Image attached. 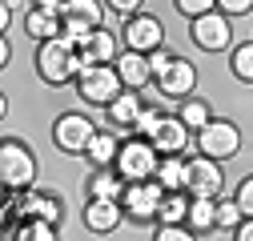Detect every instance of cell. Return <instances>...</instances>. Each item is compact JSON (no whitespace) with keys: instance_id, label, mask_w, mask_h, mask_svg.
Returning <instances> with one entry per match:
<instances>
[{"instance_id":"cell-1","label":"cell","mask_w":253,"mask_h":241,"mask_svg":"<svg viewBox=\"0 0 253 241\" xmlns=\"http://www.w3.org/2000/svg\"><path fill=\"white\" fill-rule=\"evenodd\" d=\"M37 73L44 84H65V80H77L81 77V52L77 44L60 33L56 40H44L37 48Z\"/></svg>"},{"instance_id":"cell-2","label":"cell","mask_w":253,"mask_h":241,"mask_svg":"<svg viewBox=\"0 0 253 241\" xmlns=\"http://www.w3.org/2000/svg\"><path fill=\"white\" fill-rule=\"evenodd\" d=\"M0 185L4 193H24L37 185V157L24 141H4L0 145Z\"/></svg>"},{"instance_id":"cell-3","label":"cell","mask_w":253,"mask_h":241,"mask_svg":"<svg viewBox=\"0 0 253 241\" xmlns=\"http://www.w3.org/2000/svg\"><path fill=\"white\" fill-rule=\"evenodd\" d=\"M121 93H125V84H121L117 65H84L81 77H77V97H81L84 105H101V109H109Z\"/></svg>"},{"instance_id":"cell-4","label":"cell","mask_w":253,"mask_h":241,"mask_svg":"<svg viewBox=\"0 0 253 241\" xmlns=\"http://www.w3.org/2000/svg\"><path fill=\"white\" fill-rule=\"evenodd\" d=\"M157 165H161V153L153 149V141L145 137H133V141H125L121 145V153H117V173L125 181H153L157 177Z\"/></svg>"},{"instance_id":"cell-5","label":"cell","mask_w":253,"mask_h":241,"mask_svg":"<svg viewBox=\"0 0 253 241\" xmlns=\"http://www.w3.org/2000/svg\"><path fill=\"white\" fill-rule=\"evenodd\" d=\"M197 153L213 157V161H229L241 153V129L225 117H213L209 125L197 133Z\"/></svg>"},{"instance_id":"cell-6","label":"cell","mask_w":253,"mask_h":241,"mask_svg":"<svg viewBox=\"0 0 253 241\" xmlns=\"http://www.w3.org/2000/svg\"><path fill=\"white\" fill-rule=\"evenodd\" d=\"M161 201H165V189L157 185V181H129V185H125V193H121L125 217H133V221H141V225L157 221Z\"/></svg>"},{"instance_id":"cell-7","label":"cell","mask_w":253,"mask_h":241,"mask_svg":"<svg viewBox=\"0 0 253 241\" xmlns=\"http://www.w3.org/2000/svg\"><path fill=\"white\" fill-rule=\"evenodd\" d=\"M221 185H225V173H221V161L197 153V157H189L185 165V193L189 197H209L217 201L221 197Z\"/></svg>"},{"instance_id":"cell-8","label":"cell","mask_w":253,"mask_h":241,"mask_svg":"<svg viewBox=\"0 0 253 241\" xmlns=\"http://www.w3.org/2000/svg\"><path fill=\"white\" fill-rule=\"evenodd\" d=\"M60 20H65V37L77 44L81 37L97 33L105 24V0H69V4L60 8Z\"/></svg>"},{"instance_id":"cell-9","label":"cell","mask_w":253,"mask_h":241,"mask_svg":"<svg viewBox=\"0 0 253 241\" xmlns=\"http://www.w3.org/2000/svg\"><path fill=\"white\" fill-rule=\"evenodd\" d=\"M189 33H193V44L205 48V52H225L233 44V24H229V16L221 12V8L197 16L193 24H189Z\"/></svg>"},{"instance_id":"cell-10","label":"cell","mask_w":253,"mask_h":241,"mask_svg":"<svg viewBox=\"0 0 253 241\" xmlns=\"http://www.w3.org/2000/svg\"><path fill=\"white\" fill-rule=\"evenodd\" d=\"M145 141H153V149L161 157H173V153H185V149H189L193 129H189L177 113H161V117H157V125H153V133Z\"/></svg>"},{"instance_id":"cell-11","label":"cell","mask_w":253,"mask_h":241,"mask_svg":"<svg viewBox=\"0 0 253 241\" xmlns=\"http://www.w3.org/2000/svg\"><path fill=\"white\" fill-rule=\"evenodd\" d=\"M92 137H97V125H92L84 113H65V117H56V125H52V141H56V149H65V153H84Z\"/></svg>"},{"instance_id":"cell-12","label":"cell","mask_w":253,"mask_h":241,"mask_svg":"<svg viewBox=\"0 0 253 241\" xmlns=\"http://www.w3.org/2000/svg\"><path fill=\"white\" fill-rule=\"evenodd\" d=\"M125 48H133V52H157V48H165V28L161 20H157L153 12H137L125 20Z\"/></svg>"},{"instance_id":"cell-13","label":"cell","mask_w":253,"mask_h":241,"mask_svg":"<svg viewBox=\"0 0 253 241\" xmlns=\"http://www.w3.org/2000/svg\"><path fill=\"white\" fill-rule=\"evenodd\" d=\"M16 213L20 217H37V221H56L60 225V217H65V197L60 193H52V189H24V193H16Z\"/></svg>"},{"instance_id":"cell-14","label":"cell","mask_w":253,"mask_h":241,"mask_svg":"<svg viewBox=\"0 0 253 241\" xmlns=\"http://www.w3.org/2000/svg\"><path fill=\"white\" fill-rule=\"evenodd\" d=\"M153 80H157V88H161L165 97H173V101H185V97H193V88H197V69L189 65L185 56H177L173 65H169L165 73H157Z\"/></svg>"},{"instance_id":"cell-15","label":"cell","mask_w":253,"mask_h":241,"mask_svg":"<svg viewBox=\"0 0 253 241\" xmlns=\"http://www.w3.org/2000/svg\"><path fill=\"white\" fill-rule=\"evenodd\" d=\"M77 52H81V69L84 65H113V60L121 56L117 52V37L109 33V28H97V33H88L77 40Z\"/></svg>"},{"instance_id":"cell-16","label":"cell","mask_w":253,"mask_h":241,"mask_svg":"<svg viewBox=\"0 0 253 241\" xmlns=\"http://www.w3.org/2000/svg\"><path fill=\"white\" fill-rule=\"evenodd\" d=\"M125 217V205L121 201H105V197H88L84 201V213L81 221L88 225V233H113Z\"/></svg>"},{"instance_id":"cell-17","label":"cell","mask_w":253,"mask_h":241,"mask_svg":"<svg viewBox=\"0 0 253 241\" xmlns=\"http://www.w3.org/2000/svg\"><path fill=\"white\" fill-rule=\"evenodd\" d=\"M113 65H117V73H121V84H125V88H133V93L153 80V65H149V56H145V52L125 48V52L113 60Z\"/></svg>"},{"instance_id":"cell-18","label":"cell","mask_w":253,"mask_h":241,"mask_svg":"<svg viewBox=\"0 0 253 241\" xmlns=\"http://www.w3.org/2000/svg\"><path fill=\"white\" fill-rule=\"evenodd\" d=\"M24 33L37 37L41 44L44 40H56L60 33H65V20H60V12H48V8H33L24 16Z\"/></svg>"},{"instance_id":"cell-19","label":"cell","mask_w":253,"mask_h":241,"mask_svg":"<svg viewBox=\"0 0 253 241\" xmlns=\"http://www.w3.org/2000/svg\"><path fill=\"white\" fill-rule=\"evenodd\" d=\"M141 113H145V101H141V93H133V88H125V93L109 105V120L121 125V129H137Z\"/></svg>"},{"instance_id":"cell-20","label":"cell","mask_w":253,"mask_h":241,"mask_svg":"<svg viewBox=\"0 0 253 241\" xmlns=\"http://www.w3.org/2000/svg\"><path fill=\"white\" fill-rule=\"evenodd\" d=\"M84 185H88V197H105V201H121V193H125V185H129V181H125L113 165L109 169H97V173H92L88 181H84Z\"/></svg>"},{"instance_id":"cell-21","label":"cell","mask_w":253,"mask_h":241,"mask_svg":"<svg viewBox=\"0 0 253 241\" xmlns=\"http://www.w3.org/2000/svg\"><path fill=\"white\" fill-rule=\"evenodd\" d=\"M117 153H121V141H117V133H105V129H97V137H92L88 149H84V157L97 165V169L117 165Z\"/></svg>"},{"instance_id":"cell-22","label":"cell","mask_w":253,"mask_h":241,"mask_svg":"<svg viewBox=\"0 0 253 241\" xmlns=\"http://www.w3.org/2000/svg\"><path fill=\"white\" fill-rule=\"evenodd\" d=\"M185 225L193 229V233L217 229V201H209V197H189V217H185Z\"/></svg>"},{"instance_id":"cell-23","label":"cell","mask_w":253,"mask_h":241,"mask_svg":"<svg viewBox=\"0 0 253 241\" xmlns=\"http://www.w3.org/2000/svg\"><path fill=\"white\" fill-rule=\"evenodd\" d=\"M185 157L181 153H173V157H161V165H157V185H161L165 193H177V189H185Z\"/></svg>"},{"instance_id":"cell-24","label":"cell","mask_w":253,"mask_h":241,"mask_svg":"<svg viewBox=\"0 0 253 241\" xmlns=\"http://www.w3.org/2000/svg\"><path fill=\"white\" fill-rule=\"evenodd\" d=\"M12 241H60V225H56V221L24 217V221L12 229Z\"/></svg>"},{"instance_id":"cell-25","label":"cell","mask_w":253,"mask_h":241,"mask_svg":"<svg viewBox=\"0 0 253 241\" xmlns=\"http://www.w3.org/2000/svg\"><path fill=\"white\" fill-rule=\"evenodd\" d=\"M185 217H189V193H185V189L165 193L161 213H157V225H185Z\"/></svg>"},{"instance_id":"cell-26","label":"cell","mask_w":253,"mask_h":241,"mask_svg":"<svg viewBox=\"0 0 253 241\" xmlns=\"http://www.w3.org/2000/svg\"><path fill=\"white\" fill-rule=\"evenodd\" d=\"M177 117H181V120H185V125L193 129V133H201V129L209 125V120H213V109H209L201 97H185V101H181V109H177Z\"/></svg>"},{"instance_id":"cell-27","label":"cell","mask_w":253,"mask_h":241,"mask_svg":"<svg viewBox=\"0 0 253 241\" xmlns=\"http://www.w3.org/2000/svg\"><path fill=\"white\" fill-rule=\"evenodd\" d=\"M229 69H233V77H237V80L253 84V40H245V44H237V48H233Z\"/></svg>"},{"instance_id":"cell-28","label":"cell","mask_w":253,"mask_h":241,"mask_svg":"<svg viewBox=\"0 0 253 241\" xmlns=\"http://www.w3.org/2000/svg\"><path fill=\"white\" fill-rule=\"evenodd\" d=\"M245 221L237 197H217V229H237Z\"/></svg>"},{"instance_id":"cell-29","label":"cell","mask_w":253,"mask_h":241,"mask_svg":"<svg viewBox=\"0 0 253 241\" xmlns=\"http://www.w3.org/2000/svg\"><path fill=\"white\" fill-rule=\"evenodd\" d=\"M173 4H177V12H181V16L197 20V16H205V12H213V8H217V0H173Z\"/></svg>"},{"instance_id":"cell-30","label":"cell","mask_w":253,"mask_h":241,"mask_svg":"<svg viewBox=\"0 0 253 241\" xmlns=\"http://www.w3.org/2000/svg\"><path fill=\"white\" fill-rule=\"evenodd\" d=\"M153 241H197V233L189 225H157Z\"/></svg>"},{"instance_id":"cell-31","label":"cell","mask_w":253,"mask_h":241,"mask_svg":"<svg viewBox=\"0 0 253 241\" xmlns=\"http://www.w3.org/2000/svg\"><path fill=\"white\" fill-rule=\"evenodd\" d=\"M141 4H145V0H105V8H113V12H117V16H125V20L137 16V12H141Z\"/></svg>"},{"instance_id":"cell-32","label":"cell","mask_w":253,"mask_h":241,"mask_svg":"<svg viewBox=\"0 0 253 241\" xmlns=\"http://www.w3.org/2000/svg\"><path fill=\"white\" fill-rule=\"evenodd\" d=\"M237 205H241L245 217H253V177H245L241 185H237Z\"/></svg>"},{"instance_id":"cell-33","label":"cell","mask_w":253,"mask_h":241,"mask_svg":"<svg viewBox=\"0 0 253 241\" xmlns=\"http://www.w3.org/2000/svg\"><path fill=\"white\" fill-rule=\"evenodd\" d=\"M177 60V52H169V48H157V52H149V65H153V77L157 73H165L169 65Z\"/></svg>"},{"instance_id":"cell-34","label":"cell","mask_w":253,"mask_h":241,"mask_svg":"<svg viewBox=\"0 0 253 241\" xmlns=\"http://www.w3.org/2000/svg\"><path fill=\"white\" fill-rule=\"evenodd\" d=\"M217 8L225 12V16H241V12L253 8V0H217Z\"/></svg>"},{"instance_id":"cell-35","label":"cell","mask_w":253,"mask_h":241,"mask_svg":"<svg viewBox=\"0 0 253 241\" xmlns=\"http://www.w3.org/2000/svg\"><path fill=\"white\" fill-rule=\"evenodd\" d=\"M157 117H161L157 109H145V113H141V120H137V133H141V137H149V133H153V125H157Z\"/></svg>"},{"instance_id":"cell-36","label":"cell","mask_w":253,"mask_h":241,"mask_svg":"<svg viewBox=\"0 0 253 241\" xmlns=\"http://www.w3.org/2000/svg\"><path fill=\"white\" fill-rule=\"evenodd\" d=\"M233 241H253V217H245V221L233 229Z\"/></svg>"},{"instance_id":"cell-37","label":"cell","mask_w":253,"mask_h":241,"mask_svg":"<svg viewBox=\"0 0 253 241\" xmlns=\"http://www.w3.org/2000/svg\"><path fill=\"white\" fill-rule=\"evenodd\" d=\"M69 0H37V8H48V12H60Z\"/></svg>"},{"instance_id":"cell-38","label":"cell","mask_w":253,"mask_h":241,"mask_svg":"<svg viewBox=\"0 0 253 241\" xmlns=\"http://www.w3.org/2000/svg\"><path fill=\"white\" fill-rule=\"evenodd\" d=\"M8 60H12V44H8V37H4V40H0V65H8Z\"/></svg>"},{"instance_id":"cell-39","label":"cell","mask_w":253,"mask_h":241,"mask_svg":"<svg viewBox=\"0 0 253 241\" xmlns=\"http://www.w3.org/2000/svg\"><path fill=\"white\" fill-rule=\"evenodd\" d=\"M16 4H20V0H4V8H16Z\"/></svg>"}]
</instances>
